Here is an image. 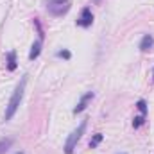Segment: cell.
Returning <instances> with one entry per match:
<instances>
[{
	"mask_svg": "<svg viewBox=\"0 0 154 154\" xmlns=\"http://www.w3.org/2000/svg\"><path fill=\"white\" fill-rule=\"evenodd\" d=\"M25 82H27V75L22 77V81L18 82L16 90L13 91V97H11V100H9V104H7V108H5V113H4V120H5V122H9V120L14 116V113H16V109H18V106H20V102H22L23 91H25Z\"/></svg>",
	"mask_w": 154,
	"mask_h": 154,
	"instance_id": "1",
	"label": "cell"
},
{
	"mask_svg": "<svg viewBox=\"0 0 154 154\" xmlns=\"http://www.w3.org/2000/svg\"><path fill=\"white\" fill-rule=\"evenodd\" d=\"M86 120H82L81 124H79V127L74 129L72 133H70V136H68V140H66V143H65V154H72L74 152V149L77 147V143H79V140L82 138V134H84V131H86Z\"/></svg>",
	"mask_w": 154,
	"mask_h": 154,
	"instance_id": "2",
	"label": "cell"
},
{
	"mask_svg": "<svg viewBox=\"0 0 154 154\" xmlns=\"http://www.w3.org/2000/svg\"><path fill=\"white\" fill-rule=\"evenodd\" d=\"M47 9L52 16H63L70 9V0H48Z\"/></svg>",
	"mask_w": 154,
	"mask_h": 154,
	"instance_id": "3",
	"label": "cell"
},
{
	"mask_svg": "<svg viewBox=\"0 0 154 154\" xmlns=\"http://www.w3.org/2000/svg\"><path fill=\"white\" fill-rule=\"evenodd\" d=\"M75 23H77V27H82V29L91 27V23H93V13H91L90 7H84V9L81 11V16L77 18Z\"/></svg>",
	"mask_w": 154,
	"mask_h": 154,
	"instance_id": "4",
	"label": "cell"
},
{
	"mask_svg": "<svg viewBox=\"0 0 154 154\" xmlns=\"http://www.w3.org/2000/svg\"><path fill=\"white\" fill-rule=\"evenodd\" d=\"M93 97H95V93H93V91H88V93H84V95L81 97L79 104L74 108V115H77V113H82V111L88 108V102H90V100H93Z\"/></svg>",
	"mask_w": 154,
	"mask_h": 154,
	"instance_id": "5",
	"label": "cell"
},
{
	"mask_svg": "<svg viewBox=\"0 0 154 154\" xmlns=\"http://www.w3.org/2000/svg\"><path fill=\"white\" fill-rule=\"evenodd\" d=\"M41 47H43V39L38 38L34 43H32V47H31V52H29V59H31V61H34L39 54H41Z\"/></svg>",
	"mask_w": 154,
	"mask_h": 154,
	"instance_id": "6",
	"label": "cell"
},
{
	"mask_svg": "<svg viewBox=\"0 0 154 154\" xmlns=\"http://www.w3.org/2000/svg\"><path fill=\"white\" fill-rule=\"evenodd\" d=\"M140 50L142 52H147V50H151L154 47V38L151 36V34H143V38H142V41H140Z\"/></svg>",
	"mask_w": 154,
	"mask_h": 154,
	"instance_id": "7",
	"label": "cell"
},
{
	"mask_svg": "<svg viewBox=\"0 0 154 154\" xmlns=\"http://www.w3.org/2000/svg\"><path fill=\"white\" fill-rule=\"evenodd\" d=\"M5 57H7V70L9 72H14L16 66H18V63H16V52L14 50H9Z\"/></svg>",
	"mask_w": 154,
	"mask_h": 154,
	"instance_id": "8",
	"label": "cell"
},
{
	"mask_svg": "<svg viewBox=\"0 0 154 154\" xmlns=\"http://www.w3.org/2000/svg\"><path fill=\"white\" fill-rule=\"evenodd\" d=\"M104 140V134H100V133H97V134H93V138L90 140V149H95L100 142Z\"/></svg>",
	"mask_w": 154,
	"mask_h": 154,
	"instance_id": "9",
	"label": "cell"
},
{
	"mask_svg": "<svg viewBox=\"0 0 154 154\" xmlns=\"http://www.w3.org/2000/svg\"><path fill=\"white\" fill-rule=\"evenodd\" d=\"M136 108H138L140 115H145V116H147V111H149V108H147V102H145L143 99H140V100L136 102Z\"/></svg>",
	"mask_w": 154,
	"mask_h": 154,
	"instance_id": "10",
	"label": "cell"
},
{
	"mask_svg": "<svg viewBox=\"0 0 154 154\" xmlns=\"http://www.w3.org/2000/svg\"><path fill=\"white\" fill-rule=\"evenodd\" d=\"M11 145H13V140H11V138H4V140H0V154H4Z\"/></svg>",
	"mask_w": 154,
	"mask_h": 154,
	"instance_id": "11",
	"label": "cell"
},
{
	"mask_svg": "<svg viewBox=\"0 0 154 154\" xmlns=\"http://www.w3.org/2000/svg\"><path fill=\"white\" fill-rule=\"evenodd\" d=\"M145 118H147L145 115H138V116H134V120H133V127H134V129L142 127V125L145 124Z\"/></svg>",
	"mask_w": 154,
	"mask_h": 154,
	"instance_id": "12",
	"label": "cell"
},
{
	"mask_svg": "<svg viewBox=\"0 0 154 154\" xmlns=\"http://www.w3.org/2000/svg\"><path fill=\"white\" fill-rule=\"evenodd\" d=\"M34 27L38 29V36H39V39H43V38H45V32H43V27H41V23H39L38 18H34Z\"/></svg>",
	"mask_w": 154,
	"mask_h": 154,
	"instance_id": "13",
	"label": "cell"
},
{
	"mask_svg": "<svg viewBox=\"0 0 154 154\" xmlns=\"http://www.w3.org/2000/svg\"><path fill=\"white\" fill-rule=\"evenodd\" d=\"M56 56H57V57H63V59H70V57H72V52H70V50H57Z\"/></svg>",
	"mask_w": 154,
	"mask_h": 154,
	"instance_id": "14",
	"label": "cell"
},
{
	"mask_svg": "<svg viewBox=\"0 0 154 154\" xmlns=\"http://www.w3.org/2000/svg\"><path fill=\"white\" fill-rule=\"evenodd\" d=\"M14 154H25V152L23 151H18V152H14Z\"/></svg>",
	"mask_w": 154,
	"mask_h": 154,
	"instance_id": "15",
	"label": "cell"
},
{
	"mask_svg": "<svg viewBox=\"0 0 154 154\" xmlns=\"http://www.w3.org/2000/svg\"><path fill=\"white\" fill-rule=\"evenodd\" d=\"M152 79H154V74H152Z\"/></svg>",
	"mask_w": 154,
	"mask_h": 154,
	"instance_id": "16",
	"label": "cell"
},
{
	"mask_svg": "<svg viewBox=\"0 0 154 154\" xmlns=\"http://www.w3.org/2000/svg\"><path fill=\"white\" fill-rule=\"evenodd\" d=\"M95 2H99V0H95Z\"/></svg>",
	"mask_w": 154,
	"mask_h": 154,
	"instance_id": "17",
	"label": "cell"
}]
</instances>
